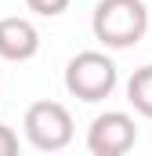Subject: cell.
I'll use <instances>...</instances> for the list:
<instances>
[{"mask_svg": "<svg viewBox=\"0 0 152 156\" xmlns=\"http://www.w3.org/2000/svg\"><path fill=\"white\" fill-rule=\"evenodd\" d=\"M94 40H102L109 51H127L141 44L149 33V7L145 0H98L91 15Z\"/></svg>", "mask_w": 152, "mask_h": 156, "instance_id": "6da1fadb", "label": "cell"}, {"mask_svg": "<svg viewBox=\"0 0 152 156\" xmlns=\"http://www.w3.org/2000/svg\"><path fill=\"white\" fill-rule=\"evenodd\" d=\"M116 62L105 51H80L65 66V91L80 102H102L116 91Z\"/></svg>", "mask_w": 152, "mask_h": 156, "instance_id": "7a4b0ae2", "label": "cell"}, {"mask_svg": "<svg viewBox=\"0 0 152 156\" xmlns=\"http://www.w3.org/2000/svg\"><path fill=\"white\" fill-rule=\"evenodd\" d=\"M22 127H26L29 145L40 149V153H58V149H65V145L73 142V131H76L73 127V113H69L62 102H51V98L33 102V105L26 109Z\"/></svg>", "mask_w": 152, "mask_h": 156, "instance_id": "3957f363", "label": "cell"}, {"mask_svg": "<svg viewBox=\"0 0 152 156\" xmlns=\"http://www.w3.org/2000/svg\"><path fill=\"white\" fill-rule=\"evenodd\" d=\"M134 142H138V127L123 109L98 113L87 127V149L94 156H123L134 149Z\"/></svg>", "mask_w": 152, "mask_h": 156, "instance_id": "277c9868", "label": "cell"}, {"mask_svg": "<svg viewBox=\"0 0 152 156\" xmlns=\"http://www.w3.org/2000/svg\"><path fill=\"white\" fill-rule=\"evenodd\" d=\"M40 51V29L22 18V15H7L0 18V58L4 62H29Z\"/></svg>", "mask_w": 152, "mask_h": 156, "instance_id": "5b68a950", "label": "cell"}, {"mask_svg": "<svg viewBox=\"0 0 152 156\" xmlns=\"http://www.w3.org/2000/svg\"><path fill=\"white\" fill-rule=\"evenodd\" d=\"M127 102L134 105V113L152 120V66H141V69L130 73V80H127Z\"/></svg>", "mask_w": 152, "mask_h": 156, "instance_id": "8992f818", "label": "cell"}, {"mask_svg": "<svg viewBox=\"0 0 152 156\" xmlns=\"http://www.w3.org/2000/svg\"><path fill=\"white\" fill-rule=\"evenodd\" d=\"M26 7L40 18H58L62 11H69V0H26Z\"/></svg>", "mask_w": 152, "mask_h": 156, "instance_id": "52a82bcc", "label": "cell"}, {"mask_svg": "<svg viewBox=\"0 0 152 156\" xmlns=\"http://www.w3.org/2000/svg\"><path fill=\"white\" fill-rule=\"evenodd\" d=\"M15 153H18V134L7 123H0V156H15Z\"/></svg>", "mask_w": 152, "mask_h": 156, "instance_id": "ba28073f", "label": "cell"}]
</instances>
